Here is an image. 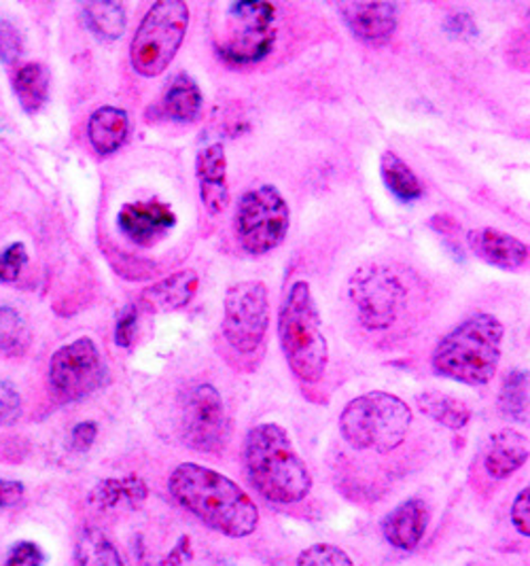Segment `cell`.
Masks as SVG:
<instances>
[{
  "label": "cell",
  "mask_w": 530,
  "mask_h": 566,
  "mask_svg": "<svg viewBox=\"0 0 530 566\" xmlns=\"http://www.w3.org/2000/svg\"><path fill=\"white\" fill-rule=\"evenodd\" d=\"M168 492L187 514L229 539H245L259 526L253 499L228 475L210 467L178 464L168 478Z\"/></svg>",
  "instance_id": "obj_1"
},
{
  "label": "cell",
  "mask_w": 530,
  "mask_h": 566,
  "mask_svg": "<svg viewBox=\"0 0 530 566\" xmlns=\"http://www.w3.org/2000/svg\"><path fill=\"white\" fill-rule=\"evenodd\" d=\"M245 464L254 490L278 505H295L312 490V475L277 422L254 424L245 439Z\"/></svg>",
  "instance_id": "obj_2"
},
{
  "label": "cell",
  "mask_w": 530,
  "mask_h": 566,
  "mask_svg": "<svg viewBox=\"0 0 530 566\" xmlns=\"http://www.w3.org/2000/svg\"><path fill=\"white\" fill-rule=\"evenodd\" d=\"M503 323L492 314H474L446 335L433 353V371L467 387L488 385L501 363Z\"/></svg>",
  "instance_id": "obj_3"
},
{
  "label": "cell",
  "mask_w": 530,
  "mask_h": 566,
  "mask_svg": "<svg viewBox=\"0 0 530 566\" xmlns=\"http://www.w3.org/2000/svg\"><path fill=\"white\" fill-rule=\"evenodd\" d=\"M414 274L391 265H365L349 284V297L356 321L370 334H388L405 325L418 308Z\"/></svg>",
  "instance_id": "obj_4"
},
{
  "label": "cell",
  "mask_w": 530,
  "mask_h": 566,
  "mask_svg": "<svg viewBox=\"0 0 530 566\" xmlns=\"http://www.w3.org/2000/svg\"><path fill=\"white\" fill-rule=\"evenodd\" d=\"M278 339L293 376L305 385L323 380L328 371L329 346L323 335L321 312L305 281L291 284L278 312Z\"/></svg>",
  "instance_id": "obj_5"
},
{
  "label": "cell",
  "mask_w": 530,
  "mask_h": 566,
  "mask_svg": "<svg viewBox=\"0 0 530 566\" xmlns=\"http://www.w3.org/2000/svg\"><path fill=\"white\" fill-rule=\"evenodd\" d=\"M412 427V410L391 392H365L340 413V433L354 450L388 454L399 448Z\"/></svg>",
  "instance_id": "obj_6"
},
{
  "label": "cell",
  "mask_w": 530,
  "mask_h": 566,
  "mask_svg": "<svg viewBox=\"0 0 530 566\" xmlns=\"http://www.w3.org/2000/svg\"><path fill=\"white\" fill-rule=\"evenodd\" d=\"M277 24L278 9L272 2H231L224 11L221 30L215 34V52L228 66H254L274 52Z\"/></svg>",
  "instance_id": "obj_7"
},
{
  "label": "cell",
  "mask_w": 530,
  "mask_h": 566,
  "mask_svg": "<svg viewBox=\"0 0 530 566\" xmlns=\"http://www.w3.org/2000/svg\"><path fill=\"white\" fill-rule=\"evenodd\" d=\"M189 7L183 0H159L149 7L129 43V62L141 77H159L170 69L187 36Z\"/></svg>",
  "instance_id": "obj_8"
},
{
  "label": "cell",
  "mask_w": 530,
  "mask_h": 566,
  "mask_svg": "<svg viewBox=\"0 0 530 566\" xmlns=\"http://www.w3.org/2000/svg\"><path fill=\"white\" fill-rule=\"evenodd\" d=\"M236 238L245 253L263 258L284 242L291 228V210L274 185H259L242 193L233 214Z\"/></svg>",
  "instance_id": "obj_9"
},
{
  "label": "cell",
  "mask_w": 530,
  "mask_h": 566,
  "mask_svg": "<svg viewBox=\"0 0 530 566\" xmlns=\"http://www.w3.org/2000/svg\"><path fill=\"white\" fill-rule=\"evenodd\" d=\"M270 327V295L261 281L231 284L224 300L221 332L229 346L240 355H253Z\"/></svg>",
  "instance_id": "obj_10"
},
{
  "label": "cell",
  "mask_w": 530,
  "mask_h": 566,
  "mask_svg": "<svg viewBox=\"0 0 530 566\" xmlns=\"http://www.w3.org/2000/svg\"><path fill=\"white\" fill-rule=\"evenodd\" d=\"M106 382V363L92 337L58 348L50 360V387L62 401H81Z\"/></svg>",
  "instance_id": "obj_11"
},
{
  "label": "cell",
  "mask_w": 530,
  "mask_h": 566,
  "mask_svg": "<svg viewBox=\"0 0 530 566\" xmlns=\"http://www.w3.org/2000/svg\"><path fill=\"white\" fill-rule=\"evenodd\" d=\"M183 439L191 450L219 452L228 441V413L224 397L212 385L189 388L180 406Z\"/></svg>",
  "instance_id": "obj_12"
},
{
  "label": "cell",
  "mask_w": 530,
  "mask_h": 566,
  "mask_svg": "<svg viewBox=\"0 0 530 566\" xmlns=\"http://www.w3.org/2000/svg\"><path fill=\"white\" fill-rule=\"evenodd\" d=\"M177 226L173 208L157 200L129 202L117 214V228L138 247H153Z\"/></svg>",
  "instance_id": "obj_13"
},
{
  "label": "cell",
  "mask_w": 530,
  "mask_h": 566,
  "mask_svg": "<svg viewBox=\"0 0 530 566\" xmlns=\"http://www.w3.org/2000/svg\"><path fill=\"white\" fill-rule=\"evenodd\" d=\"M346 27L367 45H384L399 27L397 4L391 2H346L340 4Z\"/></svg>",
  "instance_id": "obj_14"
},
{
  "label": "cell",
  "mask_w": 530,
  "mask_h": 566,
  "mask_svg": "<svg viewBox=\"0 0 530 566\" xmlns=\"http://www.w3.org/2000/svg\"><path fill=\"white\" fill-rule=\"evenodd\" d=\"M467 244L481 261L506 272L522 270L530 263L529 244L501 230H492V228L471 230L467 233Z\"/></svg>",
  "instance_id": "obj_15"
},
{
  "label": "cell",
  "mask_w": 530,
  "mask_h": 566,
  "mask_svg": "<svg viewBox=\"0 0 530 566\" xmlns=\"http://www.w3.org/2000/svg\"><path fill=\"white\" fill-rule=\"evenodd\" d=\"M196 179L204 208L215 217L229 205L228 155L221 143L204 147L196 157Z\"/></svg>",
  "instance_id": "obj_16"
},
{
  "label": "cell",
  "mask_w": 530,
  "mask_h": 566,
  "mask_svg": "<svg viewBox=\"0 0 530 566\" xmlns=\"http://www.w3.org/2000/svg\"><path fill=\"white\" fill-rule=\"evenodd\" d=\"M429 526V507L423 499H407L382 520V535L393 547L409 552L418 547Z\"/></svg>",
  "instance_id": "obj_17"
},
{
  "label": "cell",
  "mask_w": 530,
  "mask_h": 566,
  "mask_svg": "<svg viewBox=\"0 0 530 566\" xmlns=\"http://www.w3.org/2000/svg\"><path fill=\"white\" fill-rule=\"evenodd\" d=\"M200 276L194 270H178L173 276L159 281V283L147 286L138 297L141 312H175L185 308L198 293Z\"/></svg>",
  "instance_id": "obj_18"
},
{
  "label": "cell",
  "mask_w": 530,
  "mask_h": 566,
  "mask_svg": "<svg viewBox=\"0 0 530 566\" xmlns=\"http://www.w3.org/2000/svg\"><path fill=\"white\" fill-rule=\"evenodd\" d=\"M529 457V439L516 429H503L488 439L484 450V469L492 480H507L527 464Z\"/></svg>",
  "instance_id": "obj_19"
},
{
  "label": "cell",
  "mask_w": 530,
  "mask_h": 566,
  "mask_svg": "<svg viewBox=\"0 0 530 566\" xmlns=\"http://www.w3.org/2000/svg\"><path fill=\"white\" fill-rule=\"evenodd\" d=\"M149 496V486L138 475L126 478H108L98 482L87 494V503L98 512H122V510H136Z\"/></svg>",
  "instance_id": "obj_20"
},
{
  "label": "cell",
  "mask_w": 530,
  "mask_h": 566,
  "mask_svg": "<svg viewBox=\"0 0 530 566\" xmlns=\"http://www.w3.org/2000/svg\"><path fill=\"white\" fill-rule=\"evenodd\" d=\"M129 132V119L127 113L119 106H101L90 115L87 122V138L96 154H117L126 143Z\"/></svg>",
  "instance_id": "obj_21"
},
{
  "label": "cell",
  "mask_w": 530,
  "mask_h": 566,
  "mask_svg": "<svg viewBox=\"0 0 530 566\" xmlns=\"http://www.w3.org/2000/svg\"><path fill=\"white\" fill-rule=\"evenodd\" d=\"M50 71L39 62H28L20 66L13 77V92L28 115L39 113L50 101Z\"/></svg>",
  "instance_id": "obj_22"
},
{
  "label": "cell",
  "mask_w": 530,
  "mask_h": 566,
  "mask_svg": "<svg viewBox=\"0 0 530 566\" xmlns=\"http://www.w3.org/2000/svg\"><path fill=\"white\" fill-rule=\"evenodd\" d=\"M81 18L90 32L102 41H117L126 32V9L119 2L96 0L81 4Z\"/></svg>",
  "instance_id": "obj_23"
},
{
  "label": "cell",
  "mask_w": 530,
  "mask_h": 566,
  "mask_svg": "<svg viewBox=\"0 0 530 566\" xmlns=\"http://www.w3.org/2000/svg\"><path fill=\"white\" fill-rule=\"evenodd\" d=\"M202 111V92L189 75L180 73L164 96V113L178 124H191Z\"/></svg>",
  "instance_id": "obj_24"
},
{
  "label": "cell",
  "mask_w": 530,
  "mask_h": 566,
  "mask_svg": "<svg viewBox=\"0 0 530 566\" xmlns=\"http://www.w3.org/2000/svg\"><path fill=\"white\" fill-rule=\"evenodd\" d=\"M416 403H418L420 412L427 413L430 420H435L437 424H441L450 431H458V429L467 427L471 420V408L463 399L446 395V392H437V390L420 392L416 397Z\"/></svg>",
  "instance_id": "obj_25"
},
{
  "label": "cell",
  "mask_w": 530,
  "mask_h": 566,
  "mask_svg": "<svg viewBox=\"0 0 530 566\" xmlns=\"http://www.w3.org/2000/svg\"><path fill=\"white\" fill-rule=\"evenodd\" d=\"M76 566H127L117 545L108 539V535L96 528L85 526L79 533L75 545Z\"/></svg>",
  "instance_id": "obj_26"
},
{
  "label": "cell",
  "mask_w": 530,
  "mask_h": 566,
  "mask_svg": "<svg viewBox=\"0 0 530 566\" xmlns=\"http://www.w3.org/2000/svg\"><path fill=\"white\" fill-rule=\"evenodd\" d=\"M380 175L388 191L402 202H416L423 198V185L414 170L395 151L382 154Z\"/></svg>",
  "instance_id": "obj_27"
},
{
  "label": "cell",
  "mask_w": 530,
  "mask_h": 566,
  "mask_svg": "<svg viewBox=\"0 0 530 566\" xmlns=\"http://www.w3.org/2000/svg\"><path fill=\"white\" fill-rule=\"evenodd\" d=\"M30 346V327L24 316L11 306H0V353L20 357Z\"/></svg>",
  "instance_id": "obj_28"
},
{
  "label": "cell",
  "mask_w": 530,
  "mask_h": 566,
  "mask_svg": "<svg viewBox=\"0 0 530 566\" xmlns=\"http://www.w3.org/2000/svg\"><path fill=\"white\" fill-rule=\"evenodd\" d=\"M530 376L529 371L513 369L503 380V387L499 392V408L507 418L520 420L529 408Z\"/></svg>",
  "instance_id": "obj_29"
},
{
  "label": "cell",
  "mask_w": 530,
  "mask_h": 566,
  "mask_svg": "<svg viewBox=\"0 0 530 566\" xmlns=\"http://www.w3.org/2000/svg\"><path fill=\"white\" fill-rule=\"evenodd\" d=\"M298 566H354V563L344 549L329 543H316L303 549Z\"/></svg>",
  "instance_id": "obj_30"
},
{
  "label": "cell",
  "mask_w": 530,
  "mask_h": 566,
  "mask_svg": "<svg viewBox=\"0 0 530 566\" xmlns=\"http://www.w3.org/2000/svg\"><path fill=\"white\" fill-rule=\"evenodd\" d=\"M28 263L24 242H13L0 253V283H15Z\"/></svg>",
  "instance_id": "obj_31"
},
{
  "label": "cell",
  "mask_w": 530,
  "mask_h": 566,
  "mask_svg": "<svg viewBox=\"0 0 530 566\" xmlns=\"http://www.w3.org/2000/svg\"><path fill=\"white\" fill-rule=\"evenodd\" d=\"M48 556L34 541H18L9 547L2 566H45Z\"/></svg>",
  "instance_id": "obj_32"
},
{
  "label": "cell",
  "mask_w": 530,
  "mask_h": 566,
  "mask_svg": "<svg viewBox=\"0 0 530 566\" xmlns=\"http://www.w3.org/2000/svg\"><path fill=\"white\" fill-rule=\"evenodd\" d=\"M24 53V43L20 36V30L7 20H0V62L15 64L20 55Z\"/></svg>",
  "instance_id": "obj_33"
},
{
  "label": "cell",
  "mask_w": 530,
  "mask_h": 566,
  "mask_svg": "<svg viewBox=\"0 0 530 566\" xmlns=\"http://www.w3.org/2000/svg\"><path fill=\"white\" fill-rule=\"evenodd\" d=\"M22 413V397L18 388L7 380H0V427L13 424Z\"/></svg>",
  "instance_id": "obj_34"
},
{
  "label": "cell",
  "mask_w": 530,
  "mask_h": 566,
  "mask_svg": "<svg viewBox=\"0 0 530 566\" xmlns=\"http://www.w3.org/2000/svg\"><path fill=\"white\" fill-rule=\"evenodd\" d=\"M138 316H141V308L136 304H129L119 314L117 325H115V344L117 346H122V348L132 346V342L136 337V329H138Z\"/></svg>",
  "instance_id": "obj_35"
},
{
  "label": "cell",
  "mask_w": 530,
  "mask_h": 566,
  "mask_svg": "<svg viewBox=\"0 0 530 566\" xmlns=\"http://www.w3.org/2000/svg\"><path fill=\"white\" fill-rule=\"evenodd\" d=\"M511 524L513 528L522 535V537H530V482L524 489L518 492V496L511 503Z\"/></svg>",
  "instance_id": "obj_36"
},
{
  "label": "cell",
  "mask_w": 530,
  "mask_h": 566,
  "mask_svg": "<svg viewBox=\"0 0 530 566\" xmlns=\"http://www.w3.org/2000/svg\"><path fill=\"white\" fill-rule=\"evenodd\" d=\"M98 438V424L94 420H85L75 424V429L71 431V448L75 452H85L94 446V441Z\"/></svg>",
  "instance_id": "obj_37"
},
{
  "label": "cell",
  "mask_w": 530,
  "mask_h": 566,
  "mask_svg": "<svg viewBox=\"0 0 530 566\" xmlns=\"http://www.w3.org/2000/svg\"><path fill=\"white\" fill-rule=\"evenodd\" d=\"M25 486L18 480H4L0 478V510L13 507L24 499Z\"/></svg>",
  "instance_id": "obj_38"
},
{
  "label": "cell",
  "mask_w": 530,
  "mask_h": 566,
  "mask_svg": "<svg viewBox=\"0 0 530 566\" xmlns=\"http://www.w3.org/2000/svg\"><path fill=\"white\" fill-rule=\"evenodd\" d=\"M448 32L450 34H455V36H474L476 32H478V28L474 24V20H471V15H467V13H456V15H450V20H448Z\"/></svg>",
  "instance_id": "obj_39"
}]
</instances>
